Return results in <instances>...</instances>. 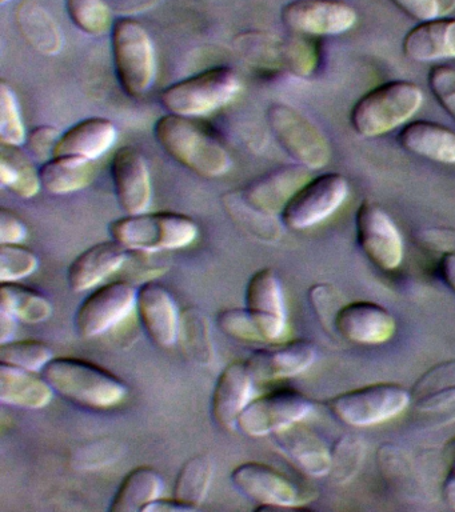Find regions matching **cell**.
Returning a JSON list of instances; mask_svg holds the SVG:
<instances>
[{"mask_svg":"<svg viewBox=\"0 0 455 512\" xmlns=\"http://www.w3.org/2000/svg\"><path fill=\"white\" fill-rule=\"evenodd\" d=\"M154 135L171 159L202 178L226 175L233 164L221 140L194 118L173 114L162 116L155 123Z\"/></svg>","mask_w":455,"mask_h":512,"instance_id":"cell-1","label":"cell"},{"mask_svg":"<svg viewBox=\"0 0 455 512\" xmlns=\"http://www.w3.org/2000/svg\"><path fill=\"white\" fill-rule=\"evenodd\" d=\"M42 375L55 394L91 410H110L121 404L127 395L125 382L89 360L69 356L54 358Z\"/></svg>","mask_w":455,"mask_h":512,"instance_id":"cell-2","label":"cell"},{"mask_svg":"<svg viewBox=\"0 0 455 512\" xmlns=\"http://www.w3.org/2000/svg\"><path fill=\"white\" fill-rule=\"evenodd\" d=\"M423 92L409 80H391L366 92L354 104L351 126L362 138H377L402 126L421 108Z\"/></svg>","mask_w":455,"mask_h":512,"instance_id":"cell-3","label":"cell"},{"mask_svg":"<svg viewBox=\"0 0 455 512\" xmlns=\"http://www.w3.org/2000/svg\"><path fill=\"white\" fill-rule=\"evenodd\" d=\"M111 35V51L115 76L129 98H145L157 78V52L149 31L138 20H115Z\"/></svg>","mask_w":455,"mask_h":512,"instance_id":"cell-4","label":"cell"},{"mask_svg":"<svg viewBox=\"0 0 455 512\" xmlns=\"http://www.w3.org/2000/svg\"><path fill=\"white\" fill-rule=\"evenodd\" d=\"M111 239L129 251L181 250L198 238L197 223L178 212H142L110 223Z\"/></svg>","mask_w":455,"mask_h":512,"instance_id":"cell-5","label":"cell"},{"mask_svg":"<svg viewBox=\"0 0 455 512\" xmlns=\"http://www.w3.org/2000/svg\"><path fill=\"white\" fill-rule=\"evenodd\" d=\"M241 91V80L230 67H214L170 84L159 95L167 114L198 118L225 107Z\"/></svg>","mask_w":455,"mask_h":512,"instance_id":"cell-6","label":"cell"},{"mask_svg":"<svg viewBox=\"0 0 455 512\" xmlns=\"http://www.w3.org/2000/svg\"><path fill=\"white\" fill-rule=\"evenodd\" d=\"M271 134L295 163L311 171L321 170L331 158L325 132L303 112L286 103H273L266 111Z\"/></svg>","mask_w":455,"mask_h":512,"instance_id":"cell-7","label":"cell"},{"mask_svg":"<svg viewBox=\"0 0 455 512\" xmlns=\"http://www.w3.org/2000/svg\"><path fill=\"white\" fill-rule=\"evenodd\" d=\"M411 395L397 383H374L342 392L326 400V407L351 427H370L387 422L410 406Z\"/></svg>","mask_w":455,"mask_h":512,"instance_id":"cell-8","label":"cell"},{"mask_svg":"<svg viewBox=\"0 0 455 512\" xmlns=\"http://www.w3.org/2000/svg\"><path fill=\"white\" fill-rule=\"evenodd\" d=\"M349 180L341 174L311 178L283 208L281 222L294 231L307 230L330 218L349 196Z\"/></svg>","mask_w":455,"mask_h":512,"instance_id":"cell-9","label":"cell"},{"mask_svg":"<svg viewBox=\"0 0 455 512\" xmlns=\"http://www.w3.org/2000/svg\"><path fill=\"white\" fill-rule=\"evenodd\" d=\"M313 410V402L302 392L282 388L251 400L239 416L237 428L251 438L271 436L302 422Z\"/></svg>","mask_w":455,"mask_h":512,"instance_id":"cell-10","label":"cell"},{"mask_svg":"<svg viewBox=\"0 0 455 512\" xmlns=\"http://www.w3.org/2000/svg\"><path fill=\"white\" fill-rule=\"evenodd\" d=\"M231 483L247 499L258 503L257 511L302 510L307 503V496L297 484L267 464H241L231 472Z\"/></svg>","mask_w":455,"mask_h":512,"instance_id":"cell-11","label":"cell"},{"mask_svg":"<svg viewBox=\"0 0 455 512\" xmlns=\"http://www.w3.org/2000/svg\"><path fill=\"white\" fill-rule=\"evenodd\" d=\"M138 288L126 280L91 292L75 315V330L85 339L98 338L118 326L137 307Z\"/></svg>","mask_w":455,"mask_h":512,"instance_id":"cell-12","label":"cell"},{"mask_svg":"<svg viewBox=\"0 0 455 512\" xmlns=\"http://www.w3.org/2000/svg\"><path fill=\"white\" fill-rule=\"evenodd\" d=\"M359 247L367 259L383 271L397 270L402 264L405 247L393 219L378 204L363 200L355 216Z\"/></svg>","mask_w":455,"mask_h":512,"instance_id":"cell-13","label":"cell"},{"mask_svg":"<svg viewBox=\"0 0 455 512\" xmlns=\"http://www.w3.org/2000/svg\"><path fill=\"white\" fill-rule=\"evenodd\" d=\"M357 19L354 8L342 0H291L281 10L283 26L299 35L345 34Z\"/></svg>","mask_w":455,"mask_h":512,"instance_id":"cell-14","label":"cell"},{"mask_svg":"<svg viewBox=\"0 0 455 512\" xmlns=\"http://www.w3.org/2000/svg\"><path fill=\"white\" fill-rule=\"evenodd\" d=\"M246 308L257 326L263 343L281 339L287 327L285 295L273 268L255 272L246 288Z\"/></svg>","mask_w":455,"mask_h":512,"instance_id":"cell-15","label":"cell"},{"mask_svg":"<svg viewBox=\"0 0 455 512\" xmlns=\"http://www.w3.org/2000/svg\"><path fill=\"white\" fill-rule=\"evenodd\" d=\"M110 171L115 198L122 211L135 215L149 210L153 186L149 164L142 152L131 146L119 148L111 160Z\"/></svg>","mask_w":455,"mask_h":512,"instance_id":"cell-16","label":"cell"},{"mask_svg":"<svg viewBox=\"0 0 455 512\" xmlns=\"http://www.w3.org/2000/svg\"><path fill=\"white\" fill-rule=\"evenodd\" d=\"M311 170L301 164H287L247 184L241 191L250 206L271 216H281L283 208L309 180Z\"/></svg>","mask_w":455,"mask_h":512,"instance_id":"cell-17","label":"cell"},{"mask_svg":"<svg viewBox=\"0 0 455 512\" xmlns=\"http://www.w3.org/2000/svg\"><path fill=\"white\" fill-rule=\"evenodd\" d=\"M317 347L310 340L295 339L254 351L246 360L255 383L294 378L313 366Z\"/></svg>","mask_w":455,"mask_h":512,"instance_id":"cell-18","label":"cell"},{"mask_svg":"<svg viewBox=\"0 0 455 512\" xmlns=\"http://www.w3.org/2000/svg\"><path fill=\"white\" fill-rule=\"evenodd\" d=\"M334 330L343 339L363 346H377L389 342L395 330L394 316L373 302L347 303L338 312Z\"/></svg>","mask_w":455,"mask_h":512,"instance_id":"cell-19","label":"cell"},{"mask_svg":"<svg viewBox=\"0 0 455 512\" xmlns=\"http://www.w3.org/2000/svg\"><path fill=\"white\" fill-rule=\"evenodd\" d=\"M137 310L151 342L161 348L173 347L178 342L181 311L162 284L147 282L139 288Z\"/></svg>","mask_w":455,"mask_h":512,"instance_id":"cell-20","label":"cell"},{"mask_svg":"<svg viewBox=\"0 0 455 512\" xmlns=\"http://www.w3.org/2000/svg\"><path fill=\"white\" fill-rule=\"evenodd\" d=\"M255 380L245 362H233L219 375L211 398V415L225 430L237 428L239 416L251 402Z\"/></svg>","mask_w":455,"mask_h":512,"instance_id":"cell-21","label":"cell"},{"mask_svg":"<svg viewBox=\"0 0 455 512\" xmlns=\"http://www.w3.org/2000/svg\"><path fill=\"white\" fill-rule=\"evenodd\" d=\"M129 250L114 239L94 244L75 258L67 271L71 291L81 294L93 290L118 272L129 258Z\"/></svg>","mask_w":455,"mask_h":512,"instance_id":"cell-22","label":"cell"},{"mask_svg":"<svg viewBox=\"0 0 455 512\" xmlns=\"http://www.w3.org/2000/svg\"><path fill=\"white\" fill-rule=\"evenodd\" d=\"M302 422L275 432L273 442L286 458L313 478L329 476L331 451L321 438Z\"/></svg>","mask_w":455,"mask_h":512,"instance_id":"cell-23","label":"cell"},{"mask_svg":"<svg viewBox=\"0 0 455 512\" xmlns=\"http://www.w3.org/2000/svg\"><path fill=\"white\" fill-rule=\"evenodd\" d=\"M117 136V126L111 120L99 116L85 119L63 132L54 156H77L94 162L114 146Z\"/></svg>","mask_w":455,"mask_h":512,"instance_id":"cell-24","label":"cell"},{"mask_svg":"<svg viewBox=\"0 0 455 512\" xmlns=\"http://www.w3.org/2000/svg\"><path fill=\"white\" fill-rule=\"evenodd\" d=\"M402 51L415 62L455 58V19L438 16L419 23L403 38Z\"/></svg>","mask_w":455,"mask_h":512,"instance_id":"cell-25","label":"cell"},{"mask_svg":"<svg viewBox=\"0 0 455 512\" xmlns=\"http://www.w3.org/2000/svg\"><path fill=\"white\" fill-rule=\"evenodd\" d=\"M55 391L45 378L33 371L0 363V402L25 410L49 406Z\"/></svg>","mask_w":455,"mask_h":512,"instance_id":"cell-26","label":"cell"},{"mask_svg":"<svg viewBox=\"0 0 455 512\" xmlns=\"http://www.w3.org/2000/svg\"><path fill=\"white\" fill-rule=\"evenodd\" d=\"M402 148L421 158L443 164H455V132L441 124L415 120L399 132Z\"/></svg>","mask_w":455,"mask_h":512,"instance_id":"cell-27","label":"cell"},{"mask_svg":"<svg viewBox=\"0 0 455 512\" xmlns=\"http://www.w3.org/2000/svg\"><path fill=\"white\" fill-rule=\"evenodd\" d=\"M15 22L22 38L41 55L54 56L62 51L63 34L54 16L35 0H25L15 10Z\"/></svg>","mask_w":455,"mask_h":512,"instance_id":"cell-28","label":"cell"},{"mask_svg":"<svg viewBox=\"0 0 455 512\" xmlns=\"http://www.w3.org/2000/svg\"><path fill=\"white\" fill-rule=\"evenodd\" d=\"M94 162L77 156H53L39 167L42 188L51 195L82 191L93 182Z\"/></svg>","mask_w":455,"mask_h":512,"instance_id":"cell-29","label":"cell"},{"mask_svg":"<svg viewBox=\"0 0 455 512\" xmlns=\"http://www.w3.org/2000/svg\"><path fill=\"white\" fill-rule=\"evenodd\" d=\"M163 479L153 467L134 468L122 480L114 495L109 510L111 512L145 511L149 504L162 498Z\"/></svg>","mask_w":455,"mask_h":512,"instance_id":"cell-30","label":"cell"},{"mask_svg":"<svg viewBox=\"0 0 455 512\" xmlns=\"http://www.w3.org/2000/svg\"><path fill=\"white\" fill-rule=\"evenodd\" d=\"M0 186L22 199H31L41 191L39 168L19 147L0 146Z\"/></svg>","mask_w":455,"mask_h":512,"instance_id":"cell-31","label":"cell"},{"mask_svg":"<svg viewBox=\"0 0 455 512\" xmlns=\"http://www.w3.org/2000/svg\"><path fill=\"white\" fill-rule=\"evenodd\" d=\"M214 460L207 454H199L187 460L175 479L173 498L197 511L209 494L214 479Z\"/></svg>","mask_w":455,"mask_h":512,"instance_id":"cell-32","label":"cell"},{"mask_svg":"<svg viewBox=\"0 0 455 512\" xmlns=\"http://www.w3.org/2000/svg\"><path fill=\"white\" fill-rule=\"evenodd\" d=\"M178 340L191 362L209 367L215 359V347L211 324L205 312L197 307H186L181 311Z\"/></svg>","mask_w":455,"mask_h":512,"instance_id":"cell-33","label":"cell"},{"mask_svg":"<svg viewBox=\"0 0 455 512\" xmlns=\"http://www.w3.org/2000/svg\"><path fill=\"white\" fill-rule=\"evenodd\" d=\"M0 310L9 312L18 322L39 324L53 315V304L41 292L18 282L0 283Z\"/></svg>","mask_w":455,"mask_h":512,"instance_id":"cell-34","label":"cell"},{"mask_svg":"<svg viewBox=\"0 0 455 512\" xmlns=\"http://www.w3.org/2000/svg\"><path fill=\"white\" fill-rule=\"evenodd\" d=\"M222 204L233 223L246 234L262 242L273 243L281 238V219L265 214L250 206L242 198L241 192L229 191L222 195Z\"/></svg>","mask_w":455,"mask_h":512,"instance_id":"cell-35","label":"cell"},{"mask_svg":"<svg viewBox=\"0 0 455 512\" xmlns=\"http://www.w3.org/2000/svg\"><path fill=\"white\" fill-rule=\"evenodd\" d=\"M66 11L83 34L98 38L113 30V11L105 0H66Z\"/></svg>","mask_w":455,"mask_h":512,"instance_id":"cell-36","label":"cell"},{"mask_svg":"<svg viewBox=\"0 0 455 512\" xmlns=\"http://www.w3.org/2000/svg\"><path fill=\"white\" fill-rule=\"evenodd\" d=\"M331 451L330 478L346 484L355 478L365 459L366 446L361 436L345 434L335 440Z\"/></svg>","mask_w":455,"mask_h":512,"instance_id":"cell-37","label":"cell"},{"mask_svg":"<svg viewBox=\"0 0 455 512\" xmlns=\"http://www.w3.org/2000/svg\"><path fill=\"white\" fill-rule=\"evenodd\" d=\"M55 358L53 348L39 340H17L0 344V363L39 372Z\"/></svg>","mask_w":455,"mask_h":512,"instance_id":"cell-38","label":"cell"},{"mask_svg":"<svg viewBox=\"0 0 455 512\" xmlns=\"http://www.w3.org/2000/svg\"><path fill=\"white\" fill-rule=\"evenodd\" d=\"M27 131L21 106L13 87L5 80L0 82V142L7 146L21 147L26 143Z\"/></svg>","mask_w":455,"mask_h":512,"instance_id":"cell-39","label":"cell"},{"mask_svg":"<svg viewBox=\"0 0 455 512\" xmlns=\"http://www.w3.org/2000/svg\"><path fill=\"white\" fill-rule=\"evenodd\" d=\"M38 267V255L22 244L0 246V283L19 282L33 275Z\"/></svg>","mask_w":455,"mask_h":512,"instance_id":"cell-40","label":"cell"},{"mask_svg":"<svg viewBox=\"0 0 455 512\" xmlns=\"http://www.w3.org/2000/svg\"><path fill=\"white\" fill-rule=\"evenodd\" d=\"M378 466L383 476L397 487H414L413 467L405 451L393 444H383L378 448Z\"/></svg>","mask_w":455,"mask_h":512,"instance_id":"cell-41","label":"cell"},{"mask_svg":"<svg viewBox=\"0 0 455 512\" xmlns=\"http://www.w3.org/2000/svg\"><path fill=\"white\" fill-rule=\"evenodd\" d=\"M307 298L315 316L326 331H335L334 324L338 312L345 306L341 292L330 283H317L310 287Z\"/></svg>","mask_w":455,"mask_h":512,"instance_id":"cell-42","label":"cell"},{"mask_svg":"<svg viewBox=\"0 0 455 512\" xmlns=\"http://www.w3.org/2000/svg\"><path fill=\"white\" fill-rule=\"evenodd\" d=\"M217 326L223 334L238 342L263 343L262 336L247 308L222 310L217 315Z\"/></svg>","mask_w":455,"mask_h":512,"instance_id":"cell-43","label":"cell"},{"mask_svg":"<svg viewBox=\"0 0 455 512\" xmlns=\"http://www.w3.org/2000/svg\"><path fill=\"white\" fill-rule=\"evenodd\" d=\"M451 388H455V359L435 364L419 376L410 390L411 403Z\"/></svg>","mask_w":455,"mask_h":512,"instance_id":"cell-44","label":"cell"},{"mask_svg":"<svg viewBox=\"0 0 455 512\" xmlns=\"http://www.w3.org/2000/svg\"><path fill=\"white\" fill-rule=\"evenodd\" d=\"M411 404L419 415L429 419V423L446 426L455 422V388L425 396Z\"/></svg>","mask_w":455,"mask_h":512,"instance_id":"cell-45","label":"cell"},{"mask_svg":"<svg viewBox=\"0 0 455 512\" xmlns=\"http://www.w3.org/2000/svg\"><path fill=\"white\" fill-rule=\"evenodd\" d=\"M427 82L443 110L455 120V71L446 66L430 68Z\"/></svg>","mask_w":455,"mask_h":512,"instance_id":"cell-46","label":"cell"},{"mask_svg":"<svg viewBox=\"0 0 455 512\" xmlns=\"http://www.w3.org/2000/svg\"><path fill=\"white\" fill-rule=\"evenodd\" d=\"M63 132L54 126H38L27 132L26 146L29 148L31 158L45 163L54 156L55 147L61 139Z\"/></svg>","mask_w":455,"mask_h":512,"instance_id":"cell-47","label":"cell"},{"mask_svg":"<svg viewBox=\"0 0 455 512\" xmlns=\"http://www.w3.org/2000/svg\"><path fill=\"white\" fill-rule=\"evenodd\" d=\"M26 236L25 222L9 208H0V244H22Z\"/></svg>","mask_w":455,"mask_h":512,"instance_id":"cell-48","label":"cell"},{"mask_svg":"<svg viewBox=\"0 0 455 512\" xmlns=\"http://www.w3.org/2000/svg\"><path fill=\"white\" fill-rule=\"evenodd\" d=\"M423 247L431 251L455 254V230L453 228H429L419 235Z\"/></svg>","mask_w":455,"mask_h":512,"instance_id":"cell-49","label":"cell"},{"mask_svg":"<svg viewBox=\"0 0 455 512\" xmlns=\"http://www.w3.org/2000/svg\"><path fill=\"white\" fill-rule=\"evenodd\" d=\"M390 2L419 22H426L439 16L437 0H390Z\"/></svg>","mask_w":455,"mask_h":512,"instance_id":"cell-50","label":"cell"},{"mask_svg":"<svg viewBox=\"0 0 455 512\" xmlns=\"http://www.w3.org/2000/svg\"><path fill=\"white\" fill-rule=\"evenodd\" d=\"M143 512H191V510L175 498H159L149 504Z\"/></svg>","mask_w":455,"mask_h":512,"instance_id":"cell-51","label":"cell"},{"mask_svg":"<svg viewBox=\"0 0 455 512\" xmlns=\"http://www.w3.org/2000/svg\"><path fill=\"white\" fill-rule=\"evenodd\" d=\"M439 274L446 286L455 292V254H445L439 260Z\"/></svg>","mask_w":455,"mask_h":512,"instance_id":"cell-52","label":"cell"},{"mask_svg":"<svg viewBox=\"0 0 455 512\" xmlns=\"http://www.w3.org/2000/svg\"><path fill=\"white\" fill-rule=\"evenodd\" d=\"M18 320L5 310H0V344L11 342L17 331Z\"/></svg>","mask_w":455,"mask_h":512,"instance_id":"cell-53","label":"cell"},{"mask_svg":"<svg viewBox=\"0 0 455 512\" xmlns=\"http://www.w3.org/2000/svg\"><path fill=\"white\" fill-rule=\"evenodd\" d=\"M442 498L450 508L455 510V467H450L442 484Z\"/></svg>","mask_w":455,"mask_h":512,"instance_id":"cell-54","label":"cell"},{"mask_svg":"<svg viewBox=\"0 0 455 512\" xmlns=\"http://www.w3.org/2000/svg\"><path fill=\"white\" fill-rule=\"evenodd\" d=\"M439 16L447 15L455 8V0H437Z\"/></svg>","mask_w":455,"mask_h":512,"instance_id":"cell-55","label":"cell"},{"mask_svg":"<svg viewBox=\"0 0 455 512\" xmlns=\"http://www.w3.org/2000/svg\"><path fill=\"white\" fill-rule=\"evenodd\" d=\"M447 456H449L451 467H455V438L451 439L446 446Z\"/></svg>","mask_w":455,"mask_h":512,"instance_id":"cell-56","label":"cell"},{"mask_svg":"<svg viewBox=\"0 0 455 512\" xmlns=\"http://www.w3.org/2000/svg\"><path fill=\"white\" fill-rule=\"evenodd\" d=\"M11 0H0V4H2V6H5V4L7 3H10Z\"/></svg>","mask_w":455,"mask_h":512,"instance_id":"cell-57","label":"cell"}]
</instances>
